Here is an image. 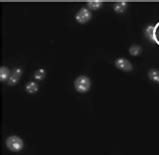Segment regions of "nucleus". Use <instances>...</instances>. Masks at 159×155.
I'll return each instance as SVG.
<instances>
[{
  "label": "nucleus",
  "mask_w": 159,
  "mask_h": 155,
  "mask_svg": "<svg viewBox=\"0 0 159 155\" xmlns=\"http://www.w3.org/2000/svg\"><path fill=\"white\" fill-rule=\"evenodd\" d=\"M148 78L150 79V81L159 84V71L156 69H151L148 72Z\"/></svg>",
  "instance_id": "6e6552de"
},
{
  "label": "nucleus",
  "mask_w": 159,
  "mask_h": 155,
  "mask_svg": "<svg viewBox=\"0 0 159 155\" xmlns=\"http://www.w3.org/2000/svg\"><path fill=\"white\" fill-rule=\"evenodd\" d=\"M25 91L28 94H35L39 91V85L35 82H29L25 85Z\"/></svg>",
  "instance_id": "0eeeda50"
},
{
  "label": "nucleus",
  "mask_w": 159,
  "mask_h": 155,
  "mask_svg": "<svg viewBox=\"0 0 159 155\" xmlns=\"http://www.w3.org/2000/svg\"><path fill=\"white\" fill-rule=\"evenodd\" d=\"M21 75H22V70L20 68H16L13 72H12V74L10 75V78L8 79L7 81V84L9 86H14L16 85V84L18 83L19 79L21 78Z\"/></svg>",
  "instance_id": "39448f33"
},
{
  "label": "nucleus",
  "mask_w": 159,
  "mask_h": 155,
  "mask_svg": "<svg viewBox=\"0 0 159 155\" xmlns=\"http://www.w3.org/2000/svg\"><path fill=\"white\" fill-rule=\"evenodd\" d=\"M45 71L43 69H39L37 70V72L34 74V78L37 80V81H41V80H43L45 78Z\"/></svg>",
  "instance_id": "ddd939ff"
},
{
  "label": "nucleus",
  "mask_w": 159,
  "mask_h": 155,
  "mask_svg": "<svg viewBox=\"0 0 159 155\" xmlns=\"http://www.w3.org/2000/svg\"><path fill=\"white\" fill-rule=\"evenodd\" d=\"M10 75L11 74L8 68H6V66H1L0 68V81L1 82L8 81V79L10 78Z\"/></svg>",
  "instance_id": "423d86ee"
},
{
  "label": "nucleus",
  "mask_w": 159,
  "mask_h": 155,
  "mask_svg": "<svg viewBox=\"0 0 159 155\" xmlns=\"http://www.w3.org/2000/svg\"><path fill=\"white\" fill-rule=\"evenodd\" d=\"M91 18H92V13L87 8H81L76 14V20L81 24L88 22Z\"/></svg>",
  "instance_id": "7ed1b4c3"
},
{
  "label": "nucleus",
  "mask_w": 159,
  "mask_h": 155,
  "mask_svg": "<svg viewBox=\"0 0 159 155\" xmlns=\"http://www.w3.org/2000/svg\"><path fill=\"white\" fill-rule=\"evenodd\" d=\"M145 36L147 37L149 40L154 41V26L152 25H148L147 27L145 28Z\"/></svg>",
  "instance_id": "f8f14e48"
},
{
  "label": "nucleus",
  "mask_w": 159,
  "mask_h": 155,
  "mask_svg": "<svg viewBox=\"0 0 159 155\" xmlns=\"http://www.w3.org/2000/svg\"><path fill=\"white\" fill-rule=\"evenodd\" d=\"M115 66L117 69H119L124 72H130L133 70V66L130 62L124 57H119L115 61Z\"/></svg>",
  "instance_id": "20e7f679"
},
{
  "label": "nucleus",
  "mask_w": 159,
  "mask_h": 155,
  "mask_svg": "<svg viewBox=\"0 0 159 155\" xmlns=\"http://www.w3.org/2000/svg\"><path fill=\"white\" fill-rule=\"evenodd\" d=\"M127 5H128L127 2H125V1L117 2L114 4V10H115V12H117V13H122V12L126 10Z\"/></svg>",
  "instance_id": "1a4fd4ad"
},
{
  "label": "nucleus",
  "mask_w": 159,
  "mask_h": 155,
  "mask_svg": "<svg viewBox=\"0 0 159 155\" xmlns=\"http://www.w3.org/2000/svg\"><path fill=\"white\" fill-rule=\"evenodd\" d=\"M142 48L139 47V45H137V44H133L130 47V48H129V52H130L131 56L133 57H137V56H139V54L142 52Z\"/></svg>",
  "instance_id": "9d476101"
},
{
  "label": "nucleus",
  "mask_w": 159,
  "mask_h": 155,
  "mask_svg": "<svg viewBox=\"0 0 159 155\" xmlns=\"http://www.w3.org/2000/svg\"><path fill=\"white\" fill-rule=\"evenodd\" d=\"M74 86H75V89H76L79 93L84 94V93L89 92L91 88V81L87 76H80L75 80Z\"/></svg>",
  "instance_id": "f03ea898"
},
{
  "label": "nucleus",
  "mask_w": 159,
  "mask_h": 155,
  "mask_svg": "<svg viewBox=\"0 0 159 155\" xmlns=\"http://www.w3.org/2000/svg\"><path fill=\"white\" fill-rule=\"evenodd\" d=\"M154 43L159 44V22L154 26Z\"/></svg>",
  "instance_id": "4468645a"
},
{
  "label": "nucleus",
  "mask_w": 159,
  "mask_h": 155,
  "mask_svg": "<svg viewBox=\"0 0 159 155\" xmlns=\"http://www.w3.org/2000/svg\"><path fill=\"white\" fill-rule=\"evenodd\" d=\"M87 5L92 10H97L103 5V2L100 1V0H94V1H88Z\"/></svg>",
  "instance_id": "9b49d317"
},
{
  "label": "nucleus",
  "mask_w": 159,
  "mask_h": 155,
  "mask_svg": "<svg viewBox=\"0 0 159 155\" xmlns=\"http://www.w3.org/2000/svg\"><path fill=\"white\" fill-rule=\"evenodd\" d=\"M6 147L12 152H19L23 149V140L16 135L9 136L6 139Z\"/></svg>",
  "instance_id": "f257e3e1"
}]
</instances>
